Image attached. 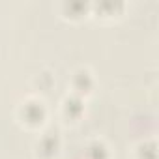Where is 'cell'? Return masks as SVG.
I'll list each match as a JSON object with an SVG mask.
<instances>
[{
  "instance_id": "obj_1",
  "label": "cell",
  "mask_w": 159,
  "mask_h": 159,
  "mask_svg": "<svg viewBox=\"0 0 159 159\" xmlns=\"http://www.w3.org/2000/svg\"><path fill=\"white\" fill-rule=\"evenodd\" d=\"M23 112H25V120L30 124H38L45 118V107L38 99H34V103L26 101V105H23Z\"/></svg>"
}]
</instances>
